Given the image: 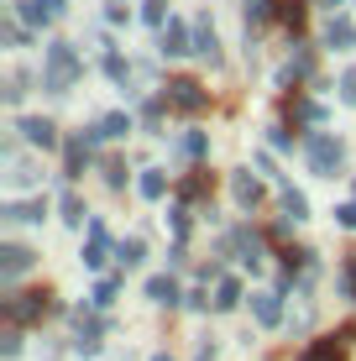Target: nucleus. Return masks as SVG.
Returning a JSON list of instances; mask_svg holds the SVG:
<instances>
[{
  "mask_svg": "<svg viewBox=\"0 0 356 361\" xmlns=\"http://www.w3.org/2000/svg\"><path fill=\"white\" fill-rule=\"evenodd\" d=\"M157 47H163V58H178V53H194V37H189V27H183V21L168 16L163 27H157Z\"/></svg>",
  "mask_w": 356,
  "mask_h": 361,
  "instance_id": "obj_7",
  "label": "nucleus"
},
{
  "mask_svg": "<svg viewBox=\"0 0 356 361\" xmlns=\"http://www.w3.org/2000/svg\"><path fill=\"white\" fill-rule=\"evenodd\" d=\"M336 220H340L346 231H356V204H340V209H336Z\"/></svg>",
  "mask_w": 356,
  "mask_h": 361,
  "instance_id": "obj_41",
  "label": "nucleus"
},
{
  "mask_svg": "<svg viewBox=\"0 0 356 361\" xmlns=\"http://www.w3.org/2000/svg\"><path fill=\"white\" fill-rule=\"evenodd\" d=\"M147 298H152V304H163V309H173V304H183V293H178V283L168 278H147Z\"/></svg>",
  "mask_w": 356,
  "mask_h": 361,
  "instance_id": "obj_21",
  "label": "nucleus"
},
{
  "mask_svg": "<svg viewBox=\"0 0 356 361\" xmlns=\"http://www.w3.org/2000/svg\"><path fill=\"white\" fill-rule=\"evenodd\" d=\"M0 356H21V325H6V330H0Z\"/></svg>",
  "mask_w": 356,
  "mask_h": 361,
  "instance_id": "obj_34",
  "label": "nucleus"
},
{
  "mask_svg": "<svg viewBox=\"0 0 356 361\" xmlns=\"http://www.w3.org/2000/svg\"><path fill=\"white\" fill-rule=\"evenodd\" d=\"M126 131H131V116H121V110H116V116H105L100 126H90L84 136H90V142H116V136H126Z\"/></svg>",
  "mask_w": 356,
  "mask_h": 361,
  "instance_id": "obj_22",
  "label": "nucleus"
},
{
  "mask_svg": "<svg viewBox=\"0 0 356 361\" xmlns=\"http://www.w3.org/2000/svg\"><path fill=\"white\" fill-rule=\"evenodd\" d=\"M142 21H147V27H163V21H168V0H147V6H142Z\"/></svg>",
  "mask_w": 356,
  "mask_h": 361,
  "instance_id": "obj_35",
  "label": "nucleus"
},
{
  "mask_svg": "<svg viewBox=\"0 0 356 361\" xmlns=\"http://www.w3.org/2000/svg\"><path fill=\"white\" fill-rule=\"evenodd\" d=\"M252 314L262 319V325H278V319H283V293H278V288L252 293Z\"/></svg>",
  "mask_w": 356,
  "mask_h": 361,
  "instance_id": "obj_14",
  "label": "nucleus"
},
{
  "mask_svg": "<svg viewBox=\"0 0 356 361\" xmlns=\"http://www.w3.org/2000/svg\"><path fill=\"white\" fill-rule=\"evenodd\" d=\"M340 99H346V105H356V68L340 73Z\"/></svg>",
  "mask_w": 356,
  "mask_h": 361,
  "instance_id": "obj_39",
  "label": "nucleus"
},
{
  "mask_svg": "<svg viewBox=\"0 0 356 361\" xmlns=\"http://www.w3.org/2000/svg\"><path fill=\"white\" fill-rule=\"evenodd\" d=\"M27 94V73H11V90H6V99H21Z\"/></svg>",
  "mask_w": 356,
  "mask_h": 361,
  "instance_id": "obj_40",
  "label": "nucleus"
},
{
  "mask_svg": "<svg viewBox=\"0 0 356 361\" xmlns=\"http://www.w3.org/2000/svg\"><path fill=\"white\" fill-rule=\"evenodd\" d=\"M273 21V0H247V27H262Z\"/></svg>",
  "mask_w": 356,
  "mask_h": 361,
  "instance_id": "obj_33",
  "label": "nucleus"
},
{
  "mask_svg": "<svg viewBox=\"0 0 356 361\" xmlns=\"http://www.w3.org/2000/svg\"><path fill=\"white\" fill-rule=\"evenodd\" d=\"M6 325H42V314L53 309V288H21V293H6Z\"/></svg>",
  "mask_w": 356,
  "mask_h": 361,
  "instance_id": "obj_3",
  "label": "nucleus"
},
{
  "mask_svg": "<svg viewBox=\"0 0 356 361\" xmlns=\"http://www.w3.org/2000/svg\"><path fill=\"white\" fill-rule=\"evenodd\" d=\"M110 257H116V246H110V235H105V226L100 220H90V241H84V267L90 272H100Z\"/></svg>",
  "mask_w": 356,
  "mask_h": 361,
  "instance_id": "obj_6",
  "label": "nucleus"
},
{
  "mask_svg": "<svg viewBox=\"0 0 356 361\" xmlns=\"http://www.w3.org/2000/svg\"><path fill=\"white\" fill-rule=\"evenodd\" d=\"M283 215L288 220H304V215H309V199H304L299 189H283Z\"/></svg>",
  "mask_w": 356,
  "mask_h": 361,
  "instance_id": "obj_29",
  "label": "nucleus"
},
{
  "mask_svg": "<svg viewBox=\"0 0 356 361\" xmlns=\"http://www.w3.org/2000/svg\"><path fill=\"white\" fill-rule=\"evenodd\" d=\"M236 246H241V262H247V267L262 262V241H257L252 231H236Z\"/></svg>",
  "mask_w": 356,
  "mask_h": 361,
  "instance_id": "obj_28",
  "label": "nucleus"
},
{
  "mask_svg": "<svg viewBox=\"0 0 356 361\" xmlns=\"http://www.w3.org/2000/svg\"><path fill=\"white\" fill-rule=\"evenodd\" d=\"M37 262V252H32V246H16V241H6V246H0V278H21V272H27Z\"/></svg>",
  "mask_w": 356,
  "mask_h": 361,
  "instance_id": "obj_10",
  "label": "nucleus"
},
{
  "mask_svg": "<svg viewBox=\"0 0 356 361\" xmlns=\"http://www.w3.org/2000/svg\"><path fill=\"white\" fill-rule=\"evenodd\" d=\"M0 215H6L11 226H32V220H42V215H47V199H16V204H6Z\"/></svg>",
  "mask_w": 356,
  "mask_h": 361,
  "instance_id": "obj_15",
  "label": "nucleus"
},
{
  "mask_svg": "<svg viewBox=\"0 0 356 361\" xmlns=\"http://www.w3.org/2000/svg\"><path fill=\"white\" fill-rule=\"evenodd\" d=\"M273 16L283 21L293 37H299V32H304V21H309V0H273Z\"/></svg>",
  "mask_w": 356,
  "mask_h": 361,
  "instance_id": "obj_13",
  "label": "nucleus"
},
{
  "mask_svg": "<svg viewBox=\"0 0 356 361\" xmlns=\"http://www.w3.org/2000/svg\"><path fill=\"white\" fill-rule=\"evenodd\" d=\"M304 157H309V173H320V178H336V173L346 168V147H340V136H330V131L304 136Z\"/></svg>",
  "mask_w": 356,
  "mask_h": 361,
  "instance_id": "obj_2",
  "label": "nucleus"
},
{
  "mask_svg": "<svg viewBox=\"0 0 356 361\" xmlns=\"http://www.w3.org/2000/svg\"><path fill=\"white\" fill-rule=\"evenodd\" d=\"M58 215H63V226H73V231H79L90 209H84V199H79V194H63V204H58Z\"/></svg>",
  "mask_w": 356,
  "mask_h": 361,
  "instance_id": "obj_27",
  "label": "nucleus"
},
{
  "mask_svg": "<svg viewBox=\"0 0 356 361\" xmlns=\"http://www.w3.org/2000/svg\"><path fill=\"white\" fill-rule=\"evenodd\" d=\"M309 73H314V53H309V47H299V53H293V58H288V68H283V79L293 84V79H309Z\"/></svg>",
  "mask_w": 356,
  "mask_h": 361,
  "instance_id": "obj_26",
  "label": "nucleus"
},
{
  "mask_svg": "<svg viewBox=\"0 0 356 361\" xmlns=\"http://www.w3.org/2000/svg\"><path fill=\"white\" fill-rule=\"evenodd\" d=\"M6 178L16 183V189H32V183L42 178V173H37V163H32V157H16V152H6Z\"/></svg>",
  "mask_w": 356,
  "mask_h": 361,
  "instance_id": "obj_19",
  "label": "nucleus"
},
{
  "mask_svg": "<svg viewBox=\"0 0 356 361\" xmlns=\"http://www.w3.org/2000/svg\"><path fill=\"white\" fill-rule=\"evenodd\" d=\"M320 6H330V11H336V6H340V0H320Z\"/></svg>",
  "mask_w": 356,
  "mask_h": 361,
  "instance_id": "obj_42",
  "label": "nucleus"
},
{
  "mask_svg": "<svg viewBox=\"0 0 356 361\" xmlns=\"http://www.w3.org/2000/svg\"><path fill=\"white\" fill-rule=\"evenodd\" d=\"M100 319L90 314V309H79V314H73V351H84V356H94L100 351Z\"/></svg>",
  "mask_w": 356,
  "mask_h": 361,
  "instance_id": "obj_8",
  "label": "nucleus"
},
{
  "mask_svg": "<svg viewBox=\"0 0 356 361\" xmlns=\"http://www.w3.org/2000/svg\"><path fill=\"white\" fill-rule=\"evenodd\" d=\"M16 131L27 136V147H37V152H47V147H58V126L47 116H21Z\"/></svg>",
  "mask_w": 356,
  "mask_h": 361,
  "instance_id": "obj_5",
  "label": "nucleus"
},
{
  "mask_svg": "<svg viewBox=\"0 0 356 361\" xmlns=\"http://www.w3.org/2000/svg\"><path fill=\"white\" fill-rule=\"evenodd\" d=\"M194 53L210 58V63H220V37H215V27H210V16L194 21Z\"/></svg>",
  "mask_w": 356,
  "mask_h": 361,
  "instance_id": "obj_18",
  "label": "nucleus"
},
{
  "mask_svg": "<svg viewBox=\"0 0 356 361\" xmlns=\"http://www.w3.org/2000/svg\"><path fill=\"white\" fill-rule=\"evenodd\" d=\"M325 47H336V53L356 47V21H351V16H330V27H325Z\"/></svg>",
  "mask_w": 356,
  "mask_h": 361,
  "instance_id": "obj_16",
  "label": "nucleus"
},
{
  "mask_svg": "<svg viewBox=\"0 0 356 361\" xmlns=\"http://www.w3.org/2000/svg\"><path fill=\"white\" fill-rule=\"evenodd\" d=\"M340 293H346V298H356V252L346 257V267H340Z\"/></svg>",
  "mask_w": 356,
  "mask_h": 361,
  "instance_id": "obj_38",
  "label": "nucleus"
},
{
  "mask_svg": "<svg viewBox=\"0 0 356 361\" xmlns=\"http://www.w3.org/2000/svg\"><path fill=\"white\" fill-rule=\"evenodd\" d=\"M163 99H168V110H178V116H200V110L210 105V94H204L200 79H168Z\"/></svg>",
  "mask_w": 356,
  "mask_h": 361,
  "instance_id": "obj_4",
  "label": "nucleus"
},
{
  "mask_svg": "<svg viewBox=\"0 0 356 361\" xmlns=\"http://www.w3.org/2000/svg\"><path fill=\"white\" fill-rule=\"evenodd\" d=\"M16 11H21L27 27H53L63 16V0H16Z\"/></svg>",
  "mask_w": 356,
  "mask_h": 361,
  "instance_id": "obj_9",
  "label": "nucleus"
},
{
  "mask_svg": "<svg viewBox=\"0 0 356 361\" xmlns=\"http://www.w3.org/2000/svg\"><path fill=\"white\" fill-rule=\"evenodd\" d=\"M84 163H90V136H68V147H63V178H79Z\"/></svg>",
  "mask_w": 356,
  "mask_h": 361,
  "instance_id": "obj_17",
  "label": "nucleus"
},
{
  "mask_svg": "<svg viewBox=\"0 0 356 361\" xmlns=\"http://www.w3.org/2000/svg\"><path fill=\"white\" fill-rule=\"evenodd\" d=\"M79 53H73V42H47V58H42V90L47 94H68L73 84H79Z\"/></svg>",
  "mask_w": 356,
  "mask_h": 361,
  "instance_id": "obj_1",
  "label": "nucleus"
},
{
  "mask_svg": "<svg viewBox=\"0 0 356 361\" xmlns=\"http://www.w3.org/2000/svg\"><path fill=\"white\" fill-rule=\"evenodd\" d=\"M183 152H189V157H204V152H210V136H204V131H189V136H183Z\"/></svg>",
  "mask_w": 356,
  "mask_h": 361,
  "instance_id": "obj_37",
  "label": "nucleus"
},
{
  "mask_svg": "<svg viewBox=\"0 0 356 361\" xmlns=\"http://www.w3.org/2000/svg\"><path fill=\"white\" fill-rule=\"evenodd\" d=\"M105 183L110 189H126V163L121 157H105Z\"/></svg>",
  "mask_w": 356,
  "mask_h": 361,
  "instance_id": "obj_36",
  "label": "nucleus"
},
{
  "mask_svg": "<svg viewBox=\"0 0 356 361\" xmlns=\"http://www.w3.org/2000/svg\"><path fill=\"white\" fill-rule=\"evenodd\" d=\"M288 116H299V121H320L325 110H320V105H309L304 94H288Z\"/></svg>",
  "mask_w": 356,
  "mask_h": 361,
  "instance_id": "obj_30",
  "label": "nucleus"
},
{
  "mask_svg": "<svg viewBox=\"0 0 356 361\" xmlns=\"http://www.w3.org/2000/svg\"><path fill=\"white\" fill-rule=\"evenodd\" d=\"M116 262L121 267H142L147 262V241H142V235H126V241L116 246Z\"/></svg>",
  "mask_w": 356,
  "mask_h": 361,
  "instance_id": "obj_24",
  "label": "nucleus"
},
{
  "mask_svg": "<svg viewBox=\"0 0 356 361\" xmlns=\"http://www.w3.org/2000/svg\"><path fill=\"white\" fill-rule=\"evenodd\" d=\"M210 304L220 309V314H231V309L241 304V278H220V283H215V298H210Z\"/></svg>",
  "mask_w": 356,
  "mask_h": 361,
  "instance_id": "obj_23",
  "label": "nucleus"
},
{
  "mask_svg": "<svg viewBox=\"0 0 356 361\" xmlns=\"http://www.w3.org/2000/svg\"><path fill=\"white\" fill-rule=\"evenodd\" d=\"M299 361H346V341H340V335H320V341L304 345Z\"/></svg>",
  "mask_w": 356,
  "mask_h": 361,
  "instance_id": "obj_12",
  "label": "nucleus"
},
{
  "mask_svg": "<svg viewBox=\"0 0 356 361\" xmlns=\"http://www.w3.org/2000/svg\"><path fill=\"white\" fill-rule=\"evenodd\" d=\"M137 189H142V199H163V194H168V173H163V168H142Z\"/></svg>",
  "mask_w": 356,
  "mask_h": 361,
  "instance_id": "obj_25",
  "label": "nucleus"
},
{
  "mask_svg": "<svg viewBox=\"0 0 356 361\" xmlns=\"http://www.w3.org/2000/svg\"><path fill=\"white\" fill-rule=\"evenodd\" d=\"M168 226H173V235H178V241L189 235V199H178V204L168 209Z\"/></svg>",
  "mask_w": 356,
  "mask_h": 361,
  "instance_id": "obj_31",
  "label": "nucleus"
},
{
  "mask_svg": "<svg viewBox=\"0 0 356 361\" xmlns=\"http://www.w3.org/2000/svg\"><path fill=\"white\" fill-rule=\"evenodd\" d=\"M231 194H236L241 209H257V204H262V178H252V168L231 173Z\"/></svg>",
  "mask_w": 356,
  "mask_h": 361,
  "instance_id": "obj_11",
  "label": "nucleus"
},
{
  "mask_svg": "<svg viewBox=\"0 0 356 361\" xmlns=\"http://www.w3.org/2000/svg\"><path fill=\"white\" fill-rule=\"evenodd\" d=\"M215 194V173L210 168H194L189 178L178 183V199H210Z\"/></svg>",
  "mask_w": 356,
  "mask_h": 361,
  "instance_id": "obj_20",
  "label": "nucleus"
},
{
  "mask_svg": "<svg viewBox=\"0 0 356 361\" xmlns=\"http://www.w3.org/2000/svg\"><path fill=\"white\" fill-rule=\"evenodd\" d=\"M116 293H121V283H116V278H100V288H94L90 304H94V309H110V304H116Z\"/></svg>",
  "mask_w": 356,
  "mask_h": 361,
  "instance_id": "obj_32",
  "label": "nucleus"
}]
</instances>
